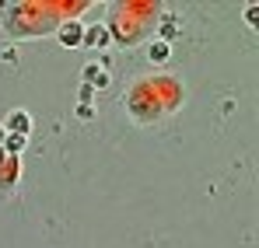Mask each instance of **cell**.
<instances>
[{
  "mask_svg": "<svg viewBox=\"0 0 259 248\" xmlns=\"http://www.w3.org/2000/svg\"><path fill=\"white\" fill-rule=\"evenodd\" d=\"M60 39L67 42V45H77V42H81V35H77V25H70V28H63V35H60Z\"/></svg>",
  "mask_w": 259,
  "mask_h": 248,
  "instance_id": "cell-1",
  "label": "cell"
},
{
  "mask_svg": "<svg viewBox=\"0 0 259 248\" xmlns=\"http://www.w3.org/2000/svg\"><path fill=\"white\" fill-rule=\"evenodd\" d=\"M14 126H18V129H28V116H25V112H14Z\"/></svg>",
  "mask_w": 259,
  "mask_h": 248,
  "instance_id": "cell-2",
  "label": "cell"
}]
</instances>
